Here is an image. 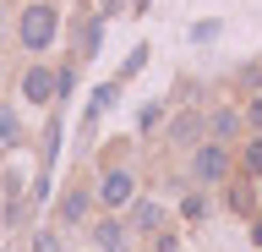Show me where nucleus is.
Instances as JSON below:
<instances>
[{
  "label": "nucleus",
  "instance_id": "obj_1",
  "mask_svg": "<svg viewBox=\"0 0 262 252\" xmlns=\"http://www.w3.org/2000/svg\"><path fill=\"white\" fill-rule=\"evenodd\" d=\"M16 33H22V44H28V50H49V44H55V33H60V11H55V6H28Z\"/></svg>",
  "mask_w": 262,
  "mask_h": 252
},
{
  "label": "nucleus",
  "instance_id": "obj_2",
  "mask_svg": "<svg viewBox=\"0 0 262 252\" xmlns=\"http://www.w3.org/2000/svg\"><path fill=\"white\" fill-rule=\"evenodd\" d=\"M191 176H196V181H224V176H229V148H224V143H196Z\"/></svg>",
  "mask_w": 262,
  "mask_h": 252
},
{
  "label": "nucleus",
  "instance_id": "obj_3",
  "mask_svg": "<svg viewBox=\"0 0 262 252\" xmlns=\"http://www.w3.org/2000/svg\"><path fill=\"white\" fill-rule=\"evenodd\" d=\"M137 198V181H131V170H110L104 181H98V203L104 208H126Z\"/></svg>",
  "mask_w": 262,
  "mask_h": 252
},
{
  "label": "nucleus",
  "instance_id": "obj_4",
  "mask_svg": "<svg viewBox=\"0 0 262 252\" xmlns=\"http://www.w3.org/2000/svg\"><path fill=\"white\" fill-rule=\"evenodd\" d=\"M22 93H28V104H49L55 93H60V77H49V66H28Z\"/></svg>",
  "mask_w": 262,
  "mask_h": 252
},
{
  "label": "nucleus",
  "instance_id": "obj_5",
  "mask_svg": "<svg viewBox=\"0 0 262 252\" xmlns=\"http://www.w3.org/2000/svg\"><path fill=\"white\" fill-rule=\"evenodd\" d=\"M93 241L104 252H126V225H120V219H98V225H93Z\"/></svg>",
  "mask_w": 262,
  "mask_h": 252
},
{
  "label": "nucleus",
  "instance_id": "obj_6",
  "mask_svg": "<svg viewBox=\"0 0 262 252\" xmlns=\"http://www.w3.org/2000/svg\"><path fill=\"white\" fill-rule=\"evenodd\" d=\"M131 225H137V230H159L164 208H159V203H137V208H131Z\"/></svg>",
  "mask_w": 262,
  "mask_h": 252
},
{
  "label": "nucleus",
  "instance_id": "obj_7",
  "mask_svg": "<svg viewBox=\"0 0 262 252\" xmlns=\"http://www.w3.org/2000/svg\"><path fill=\"white\" fill-rule=\"evenodd\" d=\"M241 165H246V176H251V181H262V137H251V143H246Z\"/></svg>",
  "mask_w": 262,
  "mask_h": 252
},
{
  "label": "nucleus",
  "instance_id": "obj_8",
  "mask_svg": "<svg viewBox=\"0 0 262 252\" xmlns=\"http://www.w3.org/2000/svg\"><path fill=\"white\" fill-rule=\"evenodd\" d=\"M208 126H213V137H229L235 126H241V115H235V110H213V121H208Z\"/></svg>",
  "mask_w": 262,
  "mask_h": 252
},
{
  "label": "nucleus",
  "instance_id": "obj_9",
  "mask_svg": "<svg viewBox=\"0 0 262 252\" xmlns=\"http://www.w3.org/2000/svg\"><path fill=\"white\" fill-rule=\"evenodd\" d=\"M60 214L66 219H82V214H88V192H71V198L60 203Z\"/></svg>",
  "mask_w": 262,
  "mask_h": 252
},
{
  "label": "nucleus",
  "instance_id": "obj_10",
  "mask_svg": "<svg viewBox=\"0 0 262 252\" xmlns=\"http://www.w3.org/2000/svg\"><path fill=\"white\" fill-rule=\"evenodd\" d=\"M16 137H22V132H16V115H6V110H0V143H6V148H11Z\"/></svg>",
  "mask_w": 262,
  "mask_h": 252
},
{
  "label": "nucleus",
  "instance_id": "obj_11",
  "mask_svg": "<svg viewBox=\"0 0 262 252\" xmlns=\"http://www.w3.org/2000/svg\"><path fill=\"white\" fill-rule=\"evenodd\" d=\"M153 252H180V236H164V230H159V241H153Z\"/></svg>",
  "mask_w": 262,
  "mask_h": 252
},
{
  "label": "nucleus",
  "instance_id": "obj_12",
  "mask_svg": "<svg viewBox=\"0 0 262 252\" xmlns=\"http://www.w3.org/2000/svg\"><path fill=\"white\" fill-rule=\"evenodd\" d=\"M33 252H60V241H55V236H38V241H33Z\"/></svg>",
  "mask_w": 262,
  "mask_h": 252
},
{
  "label": "nucleus",
  "instance_id": "obj_13",
  "mask_svg": "<svg viewBox=\"0 0 262 252\" xmlns=\"http://www.w3.org/2000/svg\"><path fill=\"white\" fill-rule=\"evenodd\" d=\"M251 121H257V126H262V99H257V104H251Z\"/></svg>",
  "mask_w": 262,
  "mask_h": 252
}]
</instances>
